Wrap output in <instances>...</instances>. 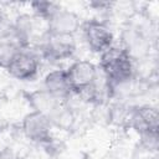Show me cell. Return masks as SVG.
Segmentation results:
<instances>
[{
    "instance_id": "obj_9",
    "label": "cell",
    "mask_w": 159,
    "mask_h": 159,
    "mask_svg": "<svg viewBox=\"0 0 159 159\" xmlns=\"http://www.w3.org/2000/svg\"><path fill=\"white\" fill-rule=\"evenodd\" d=\"M43 89L62 102L67 99L71 94H73L72 87L67 77V72L62 68L52 70L46 73L43 78Z\"/></svg>"
},
{
    "instance_id": "obj_5",
    "label": "cell",
    "mask_w": 159,
    "mask_h": 159,
    "mask_svg": "<svg viewBox=\"0 0 159 159\" xmlns=\"http://www.w3.org/2000/svg\"><path fill=\"white\" fill-rule=\"evenodd\" d=\"M52 120L36 111L27 113L21 120L24 135L32 143L47 144L52 139Z\"/></svg>"
},
{
    "instance_id": "obj_13",
    "label": "cell",
    "mask_w": 159,
    "mask_h": 159,
    "mask_svg": "<svg viewBox=\"0 0 159 159\" xmlns=\"http://www.w3.org/2000/svg\"><path fill=\"white\" fill-rule=\"evenodd\" d=\"M20 159H26V158H20Z\"/></svg>"
},
{
    "instance_id": "obj_7",
    "label": "cell",
    "mask_w": 159,
    "mask_h": 159,
    "mask_svg": "<svg viewBox=\"0 0 159 159\" xmlns=\"http://www.w3.org/2000/svg\"><path fill=\"white\" fill-rule=\"evenodd\" d=\"M127 124L142 138L158 135V111L153 106H138L129 109Z\"/></svg>"
},
{
    "instance_id": "obj_12",
    "label": "cell",
    "mask_w": 159,
    "mask_h": 159,
    "mask_svg": "<svg viewBox=\"0 0 159 159\" xmlns=\"http://www.w3.org/2000/svg\"><path fill=\"white\" fill-rule=\"evenodd\" d=\"M0 134H1V125H0Z\"/></svg>"
},
{
    "instance_id": "obj_3",
    "label": "cell",
    "mask_w": 159,
    "mask_h": 159,
    "mask_svg": "<svg viewBox=\"0 0 159 159\" xmlns=\"http://www.w3.org/2000/svg\"><path fill=\"white\" fill-rule=\"evenodd\" d=\"M4 68L10 77L21 82H29L36 78L40 70V60L29 48H20L10 57Z\"/></svg>"
},
{
    "instance_id": "obj_11",
    "label": "cell",
    "mask_w": 159,
    "mask_h": 159,
    "mask_svg": "<svg viewBox=\"0 0 159 159\" xmlns=\"http://www.w3.org/2000/svg\"><path fill=\"white\" fill-rule=\"evenodd\" d=\"M30 6L34 12V16L45 22L50 17V15L58 7L57 4L51 2V1H34L30 4Z\"/></svg>"
},
{
    "instance_id": "obj_4",
    "label": "cell",
    "mask_w": 159,
    "mask_h": 159,
    "mask_svg": "<svg viewBox=\"0 0 159 159\" xmlns=\"http://www.w3.org/2000/svg\"><path fill=\"white\" fill-rule=\"evenodd\" d=\"M84 42L89 51L94 53H102L113 46L114 36L109 26L101 20H87L81 26Z\"/></svg>"
},
{
    "instance_id": "obj_1",
    "label": "cell",
    "mask_w": 159,
    "mask_h": 159,
    "mask_svg": "<svg viewBox=\"0 0 159 159\" xmlns=\"http://www.w3.org/2000/svg\"><path fill=\"white\" fill-rule=\"evenodd\" d=\"M99 68L111 91L129 83L134 76V60L132 53L122 46H111L101 53Z\"/></svg>"
},
{
    "instance_id": "obj_2",
    "label": "cell",
    "mask_w": 159,
    "mask_h": 159,
    "mask_svg": "<svg viewBox=\"0 0 159 159\" xmlns=\"http://www.w3.org/2000/svg\"><path fill=\"white\" fill-rule=\"evenodd\" d=\"M40 40L41 55L50 62H60L68 60L76 52L75 36L51 34L46 31L42 39Z\"/></svg>"
},
{
    "instance_id": "obj_8",
    "label": "cell",
    "mask_w": 159,
    "mask_h": 159,
    "mask_svg": "<svg viewBox=\"0 0 159 159\" xmlns=\"http://www.w3.org/2000/svg\"><path fill=\"white\" fill-rule=\"evenodd\" d=\"M81 26L82 22L80 16L75 11L61 6H58L46 20V31L51 34L75 36Z\"/></svg>"
},
{
    "instance_id": "obj_6",
    "label": "cell",
    "mask_w": 159,
    "mask_h": 159,
    "mask_svg": "<svg viewBox=\"0 0 159 159\" xmlns=\"http://www.w3.org/2000/svg\"><path fill=\"white\" fill-rule=\"evenodd\" d=\"M67 77L75 94H80L98 81V68L88 60H77L66 68Z\"/></svg>"
},
{
    "instance_id": "obj_10",
    "label": "cell",
    "mask_w": 159,
    "mask_h": 159,
    "mask_svg": "<svg viewBox=\"0 0 159 159\" xmlns=\"http://www.w3.org/2000/svg\"><path fill=\"white\" fill-rule=\"evenodd\" d=\"M30 104L32 106L34 111L40 112L47 116L52 122L60 116L62 108V101L55 98L45 89L34 91L29 94Z\"/></svg>"
}]
</instances>
